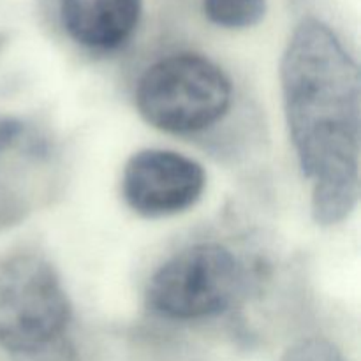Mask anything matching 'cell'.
Wrapping results in <instances>:
<instances>
[{"mask_svg": "<svg viewBox=\"0 0 361 361\" xmlns=\"http://www.w3.org/2000/svg\"><path fill=\"white\" fill-rule=\"evenodd\" d=\"M289 136L303 175L312 182V217L344 221L360 197V69L323 21L303 20L281 62Z\"/></svg>", "mask_w": 361, "mask_h": 361, "instance_id": "1", "label": "cell"}, {"mask_svg": "<svg viewBox=\"0 0 361 361\" xmlns=\"http://www.w3.org/2000/svg\"><path fill=\"white\" fill-rule=\"evenodd\" d=\"M224 71L196 53H176L148 67L136 88L140 115L171 134L200 133L217 123L231 104Z\"/></svg>", "mask_w": 361, "mask_h": 361, "instance_id": "2", "label": "cell"}, {"mask_svg": "<svg viewBox=\"0 0 361 361\" xmlns=\"http://www.w3.org/2000/svg\"><path fill=\"white\" fill-rule=\"evenodd\" d=\"M71 316L66 289L44 257L0 259V345L13 360L67 338Z\"/></svg>", "mask_w": 361, "mask_h": 361, "instance_id": "3", "label": "cell"}, {"mask_svg": "<svg viewBox=\"0 0 361 361\" xmlns=\"http://www.w3.org/2000/svg\"><path fill=\"white\" fill-rule=\"evenodd\" d=\"M243 286V268L219 243H196L169 257L150 277L147 307L173 321H196L228 310Z\"/></svg>", "mask_w": 361, "mask_h": 361, "instance_id": "4", "label": "cell"}, {"mask_svg": "<svg viewBox=\"0 0 361 361\" xmlns=\"http://www.w3.org/2000/svg\"><path fill=\"white\" fill-rule=\"evenodd\" d=\"M207 175L200 162L171 150H141L127 161L122 194L136 214L148 219L182 214L200 201Z\"/></svg>", "mask_w": 361, "mask_h": 361, "instance_id": "5", "label": "cell"}, {"mask_svg": "<svg viewBox=\"0 0 361 361\" xmlns=\"http://www.w3.org/2000/svg\"><path fill=\"white\" fill-rule=\"evenodd\" d=\"M141 0H60L67 34L90 49H115L137 27Z\"/></svg>", "mask_w": 361, "mask_h": 361, "instance_id": "6", "label": "cell"}, {"mask_svg": "<svg viewBox=\"0 0 361 361\" xmlns=\"http://www.w3.org/2000/svg\"><path fill=\"white\" fill-rule=\"evenodd\" d=\"M203 9L219 27L247 28L263 20L267 0H203Z\"/></svg>", "mask_w": 361, "mask_h": 361, "instance_id": "7", "label": "cell"}, {"mask_svg": "<svg viewBox=\"0 0 361 361\" xmlns=\"http://www.w3.org/2000/svg\"><path fill=\"white\" fill-rule=\"evenodd\" d=\"M282 361H345V358L331 342L314 337L293 345Z\"/></svg>", "mask_w": 361, "mask_h": 361, "instance_id": "8", "label": "cell"}, {"mask_svg": "<svg viewBox=\"0 0 361 361\" xmlns=\"http://www.w3.org/2000/svg\"><path fill=\"white\" fill-rule=\"evenodd\" d=\"M14 361H78V355L69 338H63L56 344L39 349L32 355L21 356V358H16Z\"/></svg>", "mask_w": 361, "mask_h": 361, "instance_id": "9", "label": "cell"}]
</instances>
